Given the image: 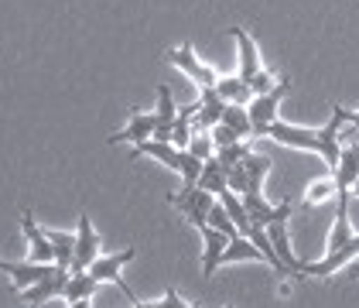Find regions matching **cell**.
<instances>
[{"instance_id":"1","label":"cell","mask_w":359,"mask_h":308,"mask_svg":"<svg viewBox=\"0 0 359 308\" xmlns=\"http://www.w3.org/2000/svg\"><path fill=\"white\" fill-rule=\"evenodd\" d=\"M346 107H335L332 110V120L325 127H294V123H284V120H274L271 127H267V134L264 138L277 140V144H284V147H298V151H311V154H322L325 158V165L335 168V161H339V151H342V144H339V130L346 127Z\"/></svg>"},{"instance_id":"2","label":"cell","mask_w":359,"mask_h":308,"mask_svg":"<svg viewBox=\"0 0 359 308\" xmlns=\"http://www.w3.org/2000/svg\"><path fill=\"white\" fill-rule=\"evenodd\" d=\"M291 89V79L284 76V79H277L274 89H267V93H260V96H253L247 103V113H250V130H253V138H264L267 134V127L277 120V110H280V100H284V93Z\"/></svg>"},{"instance_id":"3","label":"cell","mask_w":359,"mask_h":308,"mask_svg":"<svg viewBox=\"0 0 359 308\" xmlns=\"http://www.w3.org/2000/svg\"><path fill=\"white\" fill-rule=\"evenodd\" d=\"M212 202H216V196H212V192H205V189H198V185H182V192H171V196H168V206L182 209V213H185V220H189L195 229H198V226H205Z\"/></svg>"},{"instance_id":"4","label":"cell","mask_w":359,"mask_h":308,"mask_svg":"<svg viewBox=\"0 0 359 308\" xmlns=\"http://www.w3.org/2000/svg\"><path fill=\"white\" fill-rule=\"evenodd\" d=\"M134 257H137V250H134V247H127V250H120V253H107V257L100 253V257H96V260H93V264H89L86 271H89V274H93L96 281H100V284H103V281H113V284H116V288H120V291L127 295V302L134 305V302H137V298H134V291L127 288V281L120 278V271H123V267H127V264H130Z\"/></svg>"},{"instance_id":"5","label":"cell","mask_w":359,"mask_h":308,"mask_svg":"<svg viewBox=\"0 0 359 308\" xmlns=\"http://www.w3.org/2000/svg\"><path fill=\"white\" fill-rule=\"evenodd\" d=\"M356 253H359V233H353L342 247L329 250L322 260H308V264H302V274L304 278H329V274H335L339 267H346Z\"/></svg>"},{"instance_id":"6","label":"cell","mask_w":359,"mask_h":308,"mask_svg":"<svg viewBox=\"0 0 359 308\" xmlns=\"http://www.w3.org/2000/svg\"><path fill=\"white\" fill-rule=\"evenodd\" d=\"M165 58L171 62V65H175V69H182V72H185V76H189V79H192L198 89H202V86H212L216 79H219V76H216V69H209L205 62H198V55L192 52V45L171 48Z\"/></svg>"},{"instance_id":"7","label":"cell","mask_w":359,"mask_h":308,"mask_svg":"<svg viewBox=\"0 0 359 308\" xmlns=\"http://www.w3.org/2000/svg\"><path fill=\"white\" fill-rule=\"evenodd\" d=\"M21 229H25V236H28V260H31V264H55L52 240H48V233H45L41 226L34 223L31 209H25V213H21Z\"/></svg>"},{"instance_id":"8","label":"cell","mask_w":359,"mask_h":308,"mask_svg":"<svg viewBox=\"0 0 359 308\" xmlns=\"http://www.w3.org/2000/svg\"><path fill=\"white\" fill-rule=\"evenodd\" d=\"M96 257H100V236L93 229V220L83 213L79 229H76V247H72V271H86Z\"/></svg>"},{"instance_id":"9","label":"cell","mask_w":359,"mask_h":308,"mask_svg":"<svg viewBox=\"0 0 359 308\" xmlns=\"http://www.w3.org/2000/svg\"><path fill=\"white\" fill-rule=\"evenodd\" d=\"M65 281H69V267H58L48 274V278H41L38 284H31L21 291V298L28 302V308H38L45 305V302H52V298H62V291H65Z\"/></svg>"},{"instance_id":"10","label":"cell","mask_w":359,"mask_h":308,"mask_svg":"<svg viewBox=\"0 0 359 308\" xmlns=\"http://www.w3.org/2000/svg\"><path fill=\"white\" fill-rule=\"evenodd\" d=\"M198 236H202V274L205 278H216V271L222 267V250L229 243V236L212 229V226H198Z\"/></svg>"},{"instance_id":"11","label":"cell","mask_w":359,"mask_h":308,"mask_svg":"<svg viewBox=\"0 0 359 308\" xmlns=\"http://www.w3.org/2000/svg\"><path fill=\"white\" fill-rule=\"evenodd\" d=\"M267 229V240H271V247H274V253L280 257V264L294 274V278H304L302 274V264L304 260H298L294 257V250H291V236H287V220H274L271 226H264Z\"/></svg>"},{"instance_id":"12","label":"cell","mask_w":359,"mask_h":308,"mask_svg":"<svg viewBox=\"0 0 359 308\" xmlns=\"http://www.w3.org/2000/svg\"><path fill=\"white\" fill-rule=\"evenodd\" d=\"M134 158H154V161H161L168 165L171 171H182V158H185V151L182 147H175V144H168V140H140L134 144Z\"/></svg>"},{"instance_id":"13","label":"cell","mask_w":359,"mask_h":308,"mask_svg":"<svg viewBox=\"0 0 359 308\" xmlns=\"http://www.w3.org/2000/svg\"><path fill=\"white\" fill-rule=\"evenodd\" d=\"M154 138V113H140L130 110V120L123 130H116L110 138V144H140V140Z\"/></svg>"},{"instance_id":"14","label":"cell","mask_w":359,"mask_h":308,"mask_svg":"<svg viewBox=\"0 0 359 308\" xmlns=\"http://www.w3.org/2000/svg\"><path fill=\"white\" fill-rule=\"evenodd\" d=\"M233 38H236V52H240V72H236V76L250 86V79L264 69V65H260V55H257V41H253L243 28H233Z\"/></svg>"},{"instance_id":"15","label":"cell","mask_w":359,"mask_h":308,"mask_svg":"<svg viewBox=\"0 0 359 308\" xmlns=\"http://www.w3.org/2000/svg\"><path fill=\"white\" fill-rule=\"evenodd\" d=\"M96 288H100V281L93 278L89 271H69V281H65V291H62V298L72 305V302H89L93 295H96Z\"/></svg>"},{"instance_id":"16","label":"cell","mask_w":359,"mask_h":308,"mask_svg":"<svg viewBox=\"0 0 359 308\" xmlns=\"http://www.w3.org/2000/svg\"><path fill=\"white\" fill-rule=\"evenodd\" d=\"M212 89L219 93L222 103H236V107H247L250 100H253V89H250L240 76H219L216 83H212Z\"/></svg>"},{"instance_id":"17","label":"cell","mask_w":359,"mask_h":308,"mask_svg":"<svg viewBox=\"0 0 359 308\" xmlns=\"http://www.w3.org/2000/svg\"><path fill=\"white\" fill-rule=\"evenodd\" d=\"M243 260H264V253L260 247L250 240V236H229V243H226V250H222V267L226 264H243Z\"/></svg>"},{"instance_id":"18","label":"cell","mask_w":359,"mask_h":308,"mask_svg":"<svg viewBox=\"0 0 359 308\" xmlns=\"http://www.w3.org/2000/svg\"><path fill=\"white\" fill-rule=\"evenodd\" d=\"M219 206L222 209H226V216H229V220H233V226H236V233H240V236H247L250 233V216H247V209H243V199L236 196V192H233V189H226V192H219Z\"/></svg>"},{"instance_id":"19","label":"cell","mask_w":359,"mask_h":308,"mask_svg":"<svg viewBox=\"0 0 359 308\" xmlns=\"http://www.w3.org/2000/svg\"><path fill=\"white\" fill-rule=\"evenodd\" d=\"M52 271H55V264H31V260H18V267H14L11 281H14V288H18V291H25V288H31V284H38L41 278H48Z\"/></svg>"},{"instance_id":"20","label":"cell","mask_w":359,"mask_h":308,"mask_svg":"<svg viewBox=\"0 0 359 308\" xmlns=\"http://www.w3.org/2000/svg\"><path fill=\"white\" fill-rule=\"evenodd\" d=\"M198 189H205V192H212V196H219L226 192L229 185H226V168H222L216 158H209L205 165H202V175H198V182H195Z\"/></svg>"},{"instance_id":"21","label":"cell","mask_w":359,"mask_h":308,"mask_svg":"<svg viewBox=\"0 0 359 308\" xmlns=\"http://www.w3.org/2000/svg\"><path fill=\"white\" fill-rule=\"evenodd\" d=\"M48 240H52V250H55V264L58 267H69L72 271V247H76V236L69 233H58V229H45Z\"/></svg>"},{"instance_id":"22","label":"cell","mask_w":359,"mask_h":308,"mask_svg":"<svg viewBox=\"0 0 359 308\" xmlns=\"http://www.w3.org/2000/svg\"><path fill=\"white\" fill-rule=\"evenodd\" d=\"M219 123H226L229 130H236L240 138L253 134V130H250V113H247V107H236V103H226V107H222V120H219Z\"/></svg>"},{"instance_id":"23","label":"cell","mask_w":359,"mask_h":308,"mask_svg":"<svg viewBox=\"0 0 359 308\" xmlns=\"http://www.w3.org/2000/svg\"><path fill=\"white\" fill-rule=\"evenodd\" d=\"M250 151H253V147H250L247 140H236V144H229V147H219V151H216V161L229 171V168H236V165H243V158H247Z\"/></svg>"},{"instance_id":"24","label":"cell","mask_w":359,"mask_h":308,"mask_svg":"<svg viewBox=\"0 0 359 308\" xmlns=\"http://www.w3.org/2000/svg\"><path fill=\"white\" fill-rule=\"evenodd\" d=\"M185 151H192L198 161H209V158H216V144H212V134L209 130H192V140H189V147Z\"/></svg>"},{"instance_id":"25","label":"cell","mask_w":359,"mask_h":308,"mask_svg":"<svg viewBox=\"0 0 359 308\" xmlns=\"http://www.w3.org/2000/svg\"><path fill=\"white\" fill-rule=\"evenodd\" d=\"M329 199H335V178H318V182H311L308 192H304V202H308V206H322V202H329Z\"/></svg>"},{"instance_id":"26","label":"cell","mask_w":359,"mask_h":308,"mask_svg":"<svg viewBox=\"0 0 359 308\" xmlns=\"http://www.w3.org/2000/svg\"><path fill=\"white\" fill-rule=\"evenodd\" d=\"M205 223L212 226V229H219V233H226V236H236V226H233V220L226 216V209L219 206V199L212 202V209H209V220Z\"/></svg>"},{"instance_id":"27","label":"cell","mask_w":359,"mask_h":308,"mask_svg":"<svg viewBox=\"0 0 359 308\" xmlns=\"http://www.w3.org/2000/svg\"><path fill=\"white\" fill-rule=\"evenodd\" d=\"M209 134H212V144H216V151H219V147H229V144H236V140H240V134H236V130H229L226 123H216V127H212Z\"/></svg>"},{"instance_id":"28","label":"cell","mask_w":359,"mask_h":308,"mask_svg":"<svg viewBox=\"0 0 359 308\" xmlns=\"http://www.w3.org/2000/svg\"><path fill=\"white\" fill-rule=\"evenodd\" d=\"M277 86V76L274 72H267V69H260L253 79H250V89H253V96H260V93H267V89H274Z\"/></svg>"},{"instance_id":"29","label":"cell","mask_w":359,"mask_h":308,"mask_svg":"<svg viewBox=\"0 0 359 308\" xmlns=\"http://www.w3.org/2000/svg\"><path fill=\"white\" fill-rule=\"evenodd\" d=\"M14 267H18V260H0V274H7V278H11V274H14Z\"/></svg>"},{"instance_id":"30","label":"cell","mask_w":359,"mask_h":308,"mask_svg":"<svg viewBox=\"0 0 359 308\" xmlns=\"http://www.w3.org/2000/svg\"><path fill=\"white\" fill-rule=\"evenodd\" d=\"M346 127H356V130H359V110H349V113H346Z\"/></svg>"},{"instance_id":"31","label":"cell","mask_w":359,"mask_h":308,"mask_svg":"<svg viewBox=\"0 0 359 308\" xmlns=\"http://www.w3.org/2000/svg\"><path fill=\"white\" fill-rule=\"evenodd\" d=\"M69 308H93V305H89V302H72Z\"/></svg>"},{"instance_id":"32","label":"cell","mask_w":359,"mask_h":308,"mask_svg":"<svg viewBox=\"0 0 359 308\" xmlns=\"http://www.w3.org/2000/svg\"><path fill=\"white\" fill-rule=\"evenodd\" d=\"M353 199H359V178L353 182Z\"/></svg>"},{"instance_id":"33","label":"cell","mask_w":359,"mask_h":308,"mask_svg":"<svg viewBox=\"0 0 359 308\" xmlns=\"http://www.w3.org/2000/svg\"><path fill=\"white\" fill-rule=\"evenodd\" d=\"M353 278H359V267H353Z\"/></svg>"},{"instance_id":"34","label":"cell","mask_w":359,"mask_h":308,"mask_svg":"<svg viewBox=\"0 0 359 308\" xmlns=\"http://www.w3.org/2000/svg\"><path fill=\"white\" fill-rule=\"evenodd\" d=\"M226 308H233V305H226Z\"/></svg>"}]
</instances>
